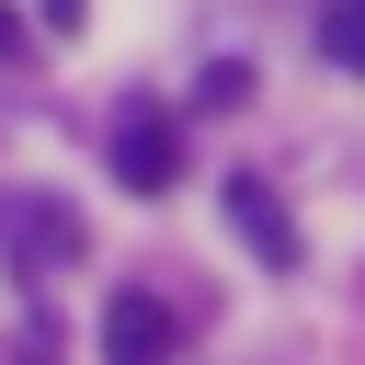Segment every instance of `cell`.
I'll return each instance as SVG.
<instances>
[{"label":"cell","instance_id":"cell-1","mask_svg":"<svg viewBox=\"0 0 365 365\" xmlns=\"http://www.w3.org/2000/svg\"><path fill=\"white\" fill-rule=\"evenodd\" d=\"M0 262H11V274H34V285H46V274H68V262H80V217H68V194L11 182V194H0Z\"/></svg>","mask_w":365,"mask_h":365},{"label":"cell","instance_id":"cell-2","mask_svg":"<svg viewBox=\"0 0 365 365\" xmlns=\"http://www.w3.org/2000/svg\"><path fill=\"white\" fill-rule=\"evenodd\" d=\"M114 182H125V194H171V182H182V125H171L160 103H125V114H114Z\"/></svg>","mask_w":365,"mask_h":365},{"label":"cell","instance_id":"cell-3","mask_svg":"<svg viewBox=\"0 0 365 365\" xmlns=\"http://www.w3.org/2000/svg\"><path fill=\"white\" fill-rule=\"evenodd\" d=\"M171 354H182L171 308H160L148 285H114V297H103V365H171Z\"/></svg>","mask_w":365,"mask_h":365},{"label":"cell","instance_id":"cell-4","mask_svg":"<svg viewBox=\"0 0 365 365\" xmlns=\"http://www.w3.org/2000/svg\"><path fill=\"white\" fill-rule=\"evenodd\" d=\"M228 228H240L262 262H297V217L274 205V182H262V171H228Z\"/></svg>","mask_w":365,"mask_h":365},{"label":"cell","instance_id":"cell-5","mask_svg":"<svg viewBox=\"0 0 365 365\" xmlns=\"http://www.w3.org/2000/svg\"><path fill=\"white\" fill-rule=\"evenodd\" d=\"M319 57L331 68H365V0H331L319 11Z\"/></svg>","mask_w":365,"mask_h":365},{"label":"cell","instance_id":"cell-6","mask_svg":"<svg viewBox=\"0 0 365 365\" xmlns=\"http://www.w3.org/2000/svg\"><path fill=\"white\" fill-rule=\"evenodd\" d=\"M194 103H205V114H240V103H251V68H240V57H217V68L194 80Z\"/></svg>","mask_w":365,"mask_h":365},{"label":"cell","instance_id":"cell-7","mask_svg":"<svg viewBox=\"0 0 365 365\" xmlns=\"http://www.w3.org/2000/svg\"><path fill=\"white\" fill-rule=\"evenodd\" d=\"M11 46H23V23H11V11H0V57H11Z\"/></svg>","mask_w":365,"mask_h":365}]
</instances>
